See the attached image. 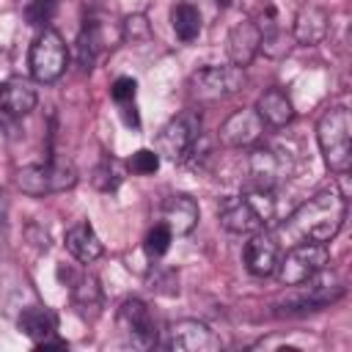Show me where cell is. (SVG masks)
Instances as JSON below:
<instances>
[{
	"label": "cell",
	"instance_id": "29",
	"mask_svg": "<svg viewBox=\"0 0 352 352\" xmlns=\"http://www.w3.org/2000/svg\"><path fill=\"white\" fill-rule=\"evenodd\" d=\"M151 36V28H148V19L143 14H132L124 19L121 25V38L126 41H146Z\"/></svg>",
	"mask_w": 352,
	"mask_h": 352
},
{
	"label": "cell",
	"instance_id": "31",
	"mask_svg": "<svg viewBox=\"0 0 352 352\" xmlns=\"http://www.w3.org/2000/svg\"><path fill=\"white\" fill-rule=\"evenodd\" d=\"M118 107H121V118H124V124L132 126V129H138V126H140V116H138L135 99H132V102H124V104H118Z\"/></svg>",
	"mask_w": 352,
	"mask_h": 352
},
{
	"label": "cell",
	"instance_id": "9",
	"mask_svg": "<svg viewBox=\"0 0 352 352\" xmlns=\"http://www.w3.org/2000/svg\"><path fill=\"white\" fill-rule=\"evenodd\" d=\"M311 286H302V283H297L300 289L289 297V300H283L280 305H283V311L286 314H308V311H322V308H327V305H333L338 297H344V283H338L333 275L327 278V275H314L311 280H308Z\"/></svg>",
	"mask_w": 352,
	"mask_h": 352
},
{
	"label": "cell",
	"instance_id": "2",
	"mask_svg": "<svg viewBox=\"0 0 352 352\" xmlns=\"http://www.w3.org/2000/svg\"><path fill=\"white\" fill-rule=\"evenodd\" d=\"M316 140L324 165L336 173H346L352 162V116L346 107H330L316 124Z\"/></svg>",
	"mask_w": 352,
	"mask_h": 352
},
{
	"label": "cell",
	"instance_id": "6",
	"mask_svg": "<svg viewBox=\"0 0 352 352\" xmlns=\"http://www.w3.org/2000/svg\"><path fill=\"white\" fill-rule=\"evenodd\" d=\"M198 138H201V116L195 110H184V113L173 116L160 129L154 151L170 162H182V160H187V154L192 151Z\"/></svg>",
	"mask_w": 352,
	"mask_h": 352
},
{
	"label": "cell",
	"instance_id": "3",
	"mask_svg": "<svg viewBox=\"0 0 352 352\" xmlns=\"http://www.w3.org/2000/svg\"><path fill=\"white\" fill-rule=\"evenodd\" d=\"M330 264V250L327 242H297L289 245L286 256L278 258V278L286 286H297L311 280L314 275H319L324 267Z\"/></svg>",
	"mask_w": 352,
	"mask_h": 352
},
{
	"label": "cell",
	"instance_id": "22",
	"mask_svg": "<svg viewBox=\"0 0 352 352\" xmlns=\"http://www.w3.org/2000/svg\"><path fill=\"white\" fill-rule=\"evenodd\" d=\"M170 25H173V33L182 38V41H195L198 33H201V11L187 3V0H179L173 8H170Z\"/></svg>",
	"mask_w": 352,
	"mask_h": 352
},
{
	"label": "cell",
	"instance_id": "26",
	"mask_svg": "<svg viewBox=\"0 0 352 352\" xmlns=\"http://www.w3.org/2000/svg\"><path fill=\"white\" fill-rule=\"evenodd\" d=\"M72 294H74V302H77V308H80V311H88V308H94V311H96V308H99L102 294H99V286H96V280H94L91 275H82Z\"/></svg>",
	"mask_w": 352,
	"mask_h": 352
},
{
	"label": "cell",
	"instance_id": "27",
	"mask_svg": "<svg viewBox=\"0 0 352 352\" xmlns=\"http://www.w3.org/2000/svg\"><path fill=\"white\" fill-rule=\"evenodd\" d=\"M157 168H160V154L154 148H138L129 157V170L138 176H151L157 173Z\"/></svg>",
	"mask_w": 352,
	"mask_h": 352
},
{
	"label": "cell",
	"instance_id": "1",
	"mask_svg": "<svg viewBox=\"0 0 352 352\" xmlns=\"http://www.w3.org/2000/svg\"><path fill=\"white\" fill-rule=\"evenodd\" d=\"M346 217V195L336 187L316 192L305 204H300L280 226H278V239L286 245L297 242H330Z\"/></svg>",
	"mask_w": 352,
	"mask_h": 352
},
{
	"label": "cell",
	"instance_id": "18",
	"mask_svg": "<svg viewBox=\"0 0 352 352\" xmlns=\"http://www.w3.org/2000/svg\"><path fill=\"white\" fill-rule=\"evenodd\" d=\"M66 250H69L77 261L91 264V261H96V258L104 253V245H102L99 234L94 231V226H91L88 220H80V223H74V226L66 231Z\"/></svg>",
	"mask_w": 352,
	"mask_h": 352
},
{
	"label": "cell",
	"instance_id": "15",
	"mask_svg": "<svg viewBox=\"0 0 352 352\" xmlns=\"http://www.w3.org/2000/svg\"><path fill=\"white\" fill-rule=\"evenodd\" d=\"M217 217H220L223 228L231 231V234H253V231H258L264 226L261 217L250 209V204L242 195L223 198L220 206H217Z\"/></svg>",
	"mask_w": 352,
	"mask_h": 352
},
{
	"label": "cell",
	"instance_id": "14",
	"mask_svg": "<svg viewBox=\"0 0 352 352\" xmlns=\"http://www.w3.org/2000/svg\"><path fill=\"white\" fill-rule=\"evenodd\" d=\"M198 214H201V209H198L195 198L187 195V192H173V195H168L165 204H162V223H165V226L170 228V234H176V236L190 234V231L198 226Z\"/></svg>",
	"mask_w": 352,
	"mask_h": 352
},
{
	"label": "cell",
	"instance_id": "24",
	"mask_svg": "<svg viewBox=\"0 0 352 352\" xmlns=\"http://www.w3.org/2000/svg\"><path fill=\"white\" fill-rule=\"evenodd\" d=\"M242 198L250 204V209L261 217V223H264V226L275 217V198H272V190H267V187H256V184H248V187H245V192H242Z\"/></svg>",
	"mask_w": 352,
	"mask_h": 352
},
{
	"label": "cell",
	"instance_id": "16",
	"mask_svg": "<svg viewBox=\"0 0 352 352\" xmlns=\"http://www.w3.org/2000/svg\"><path fill=\"white\" fill-rule=\"evenodd\" d=\"M258 47H261V30H258L256 19H242L231 28V33H228V58H231L234 66L245 69L256 58Z\"/></svg>",
	"mask_w": 352,
	"mask_h": 352
},
{
	"label": "cell",
	"instance_id": "13",
	"mask_svg": "<svg viewBox=\"0 0 352 352\" xmlns=\"http://www.w3.org/2000/svg\"><path fill=\"white\" fill-rule=\"evenodd\" d=\"M278 258H280V248H278V239L272 234H253L245 245V267L250 275L256 278H267L275 272L278 267Z\"/></svg>",
	"mask_w": 352,
	"mask_h": 352
},
{
	"label": "cell",
	"instance_id": "20",
	"mask_svg": "<svg viewBox=\"0 0 352 352\" xmlns=\"http://www.w3.org/2000/svg\"><path fill=\"white\" fill-rule=\"evenodd\" d=\"M36 102H38L36 91H33L30 82L22 80V77H11V80H6V82L0 85V107H3L8 116L22 118V116H28V113L36 107Z\"/></svg>",
	"mask_w": 352,
	"mask_h": 352
},
{
	"label": "cell",
	"instance_id": "32",
	"mask_svg": "<svg viewBox=\"0 0 352 352\" xmlns=\"http://www.w3.org/2000/svg\"><path fill=\"white\" fill-rule=\"evenodd\" d=\"M214 3H217V6H223V8L228 6V0H214Z\"/></svg>",
	"mask_w": 352,
	"mask_h": 352
},
{
	"label": "cell",
	"instance_id": "23",
	"mask_svg": "<svg viewBox=\"0 0 352 352\" xmlns=\"http://www.w3.org/2000/svg\"><path fill=\"white\" fill-rule=\"evenodd\" d=\"M91 182H94V187L102 190V192H116V190L121 187V182H124V170H121V165H118L113 157H104V160L94 168Z\"/></svg>",
	"mask_w": 352,
	"mask_h": 352
},
{
	"label": "cell",
	"instance_id": "10",
	"mask_svg": "<svg viewBox=\"0 0 352 352\" xmlns=\"http://www.w3.org/2000/svg\"><path fill=\"white\" fill-rule=\"evenodd\" d=\"M248 170H250V184L275 190L280 182L289 179L292 173V160L286 151L272 148V146H256L248 157Z\"/></svg>",
	"mask_w": 352,
	"mask_h": 352
},
{
	"label": "cell",
	"instance_id": "5",
	"mask_svg": "<svg viewBox=\"0 0 352 352\" xmlns=\"http://www.w3.org/2000/svg\"><path fill=\"white\" fill-rule=\"evenodd\" d=\"M28 63H30L33 80L55 82L66 72V63H69V50H66V41L60 38V33L52 28H44L30 44Z\"/></svg>",
	"mask_w": 352,
	"mask_h": 352
},
{
	"label": "cell",
	"instance_id": "11",
	"mask_svg": "<svg viewBox=\"0 0 352 352\" xmlns=\"http://www.w3.org/2000/svg\"><path fill=\"white\" fill-rule=\"evenodd\" d=\"M264 135V121L256 113V107H242L236 113H231L223 126H220V143L231 146V148H245L258 143Z\"/></svg>",
	"mask_w": 352,
	"mask_h": 352
},
{
	"label": "cell",
	"instance_id": "7",
	"mask_svg": "<svg viewBox=\"0 0 352 352\" xmlns=\"http://www.w3.org/2000/svg\"><path fill=\"white\" fill-rule=\"evenodd\" d=\"M245 82V74H242V66H204L198 72L190 74L187 80V88H190V96L198 99V102H217L234 91H239Z\"/></svg>",
	"mask_w": 352,
	"mask_h": 352
},
{
	"label": "cell",
	"instance_id": "4",
	"mask_svg": "<svg viewBox=\"0 0 352 352\" xmlns=\"http://www.w3.org/2000/svg\"><path fill=\"white\" fill-rule=\"evenodd\" d=\"M16 184L28 195H47V192H63L77 184V170L66 160H50L41 165H25L16 173Z\"/></svg>",
	"mask_w": 352,
	"mask_h": 352
},
{
	"label": "cell",
	"instance_id": "30",
	"mask_svg": "<svg viewBox=\"0 0 352 352\" xmlns=\"http://www.w3.org/2000/svg\"><path fill=\"white\" fill-rule=\"evenodd\" d=\"M135 94H138V82H135L132 77H116L113 85H110V96H113V102H118V104L132 102Z\"/></svg>",
	"mask_w": 352,
	"mask_h": 352
},
{
	"label": "cell",
	"instance_id": "8",
	"mask_svg": "<svg viewBox=\"0 0 352 352\" xmlns=\"http://www.w3.org/2000/svg\"><path fill=\"white\" fill-rule=\"evenodd\" d=\"M116 327L129 346L148 349L157 344V324L143 300H135V297L124 300L116 311Z\"/></svg>",
	"mask_w": 352,
	"mask_h": 352
},
{
	"label": "cell",
	"instance_id": "12",
	"mask_svg": "<svg viewBox=\"0 0 352 352\" xmlns=\"http://www.w3.org/2000/svg\"><path fill=\"white\" fill-rule=\"evenodd\" d=\"M168 346L173 352H217L220 338L198 319H182L168 333Z\"/></svg>",
	"mask_w": 352,
	"mask_h": 352
},
{
	"label": "cell",
	"instance_id": "19",
	"mask_svg": "<svg viewBox=\"0 0 352 352\" xmlns=\"http://www.w3.org/2000/svg\"><path fill=\"white\" fill-rule=\"evenodd\" d=\"M256 113L261 116L264 126L280 129V126H286V124L294 118V104H292V99H289L286 91H280V88H267V91L258 96V102H256Z\"/></svg>",
	"mask_w": 352,
	"mask_h": 352
},
{
	"label": "cell",
	"instance_id": "17",
	"mask_svg": "<svg viewBox=\"0 0 352 352\" xmlns=\"http://www.w3.org/2000/svg\"><path fill=\"white\" fill-rule=\"evenodd\" d=\"M327 30H330V16L322 6L316 3H305L297 16H294V38L305 47H314V44H322L327 38Z\"/></svg>",
	"mask_w": 352,
	"mask_h": 352
},
{
	"label": "cell",
	"instance_id": "25",
	"mask_svg": "<svg viewBox=\"0 0 352 352\" xmlns=\"http://www.w3.org/2000/svg\"><path fill=\"white\" fill-rule=\"evenodd\" d=\"M170 239H173L170 228H168L165 223H157V226L146 234V239H143V250H146L151 258H160V256H165V253H168Z\"/></svg>",
	"mask_w": 352,
	"mask_h": 352
},
{
	"label": "cell",
	"instance_id": "21",
	"mask_svg": "<svg viewBox=\"0 0 352 352\" xmlns=\"http://www.w3.org/2000/svg\"><path fill=\"white\" fill-rule=\"evenodd\" d=\"M16 327H19V330L33 341V344H38V341L52 338V336L58 333V316H55V311H52V308L30 305V308H25V311L19 314Z\"/></svg>",
	"mask_w": 352,
	"mask_h": 352
},
{
	"label": "cell",
	"instance_id": "28",
	"mask_svg": "<svg viewBox=\"0 0 352 352\" xmlns=\"http://www.w3.org/2000/svg\"><path fill=\"white\" fill-rule=\"evenodd\" d=\"M55 6H58V0H28V6H25L28 25H33V28L47 25L52 19V14H55Z\"/></svg>",
	"mask_w": 352,
	"mask_h": 352
}]
</instances>
